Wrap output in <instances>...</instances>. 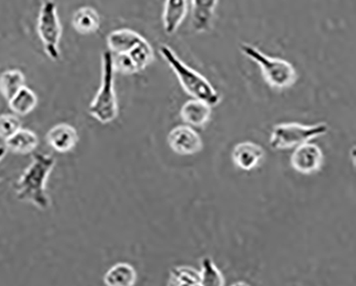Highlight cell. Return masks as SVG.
I'll use <instances>...</instances> for the list:
<instances>
[{
	"mask_svg": "<svg viewBox=\"0 0 356 286\" xmlns=\"http://www.w3.org/2000/svg\"><path fill=\"white\" fill-rule=\"evenodd\" d=\"M55 164L56 159L51 154H33L31 164L14 184L17 200L41 210L49 209L51 200L47 193V182Z\"/></svg>",
	"mask_w": 356,
	"mask_h": 286,
	"instance_id": "6da1fadb",
	"label": "cell"
},
{
	"mask_svg": "<svg viewBox=\"0 0 356 286\" xmlns=\"http://www.w3.org/2000/svg\"><path fill=\"white\" fill-rule=\"evenodd\" d=\"M159 51L162 58L172 67L185 93L197 100L208 103L211 106H216L220 102L222 98L220 93L212 86L210 81L181 61L174 49H170L168 45H161Z\"/></svg>",
	"mask_w": 356,
	"mask_h": 286,
	"instance_id": "7a4b0ae2",
	"label": "cell"
},
{
	"mask_svg": "<svg viewBox=\"0 0 356 286\" xmlns=\"http://www.w3.org/2000/svg\"><path fill=\"white\" fill-rule=\"evenodd\" d=\"M115 67L113 54H102V79L101 86L89 105L88 112L99 124L108 125L118 116L119 107L115 93Z\"/></svg>",
	"mask_w": 356,
	"mask_h": 286,
	"instance_id": "3957f363",
	"label": "cell"
},
{
	"mask_svg": "<svg viewBox=\"0 0 356 286\" xmlns=\"http://www.w3.org/2000/svg\"><path fill=\"white\" fill-rule=\"evenodd\" d=\"M240 49L248 58L259 65L264 79L270 87L286 89L296 84L298 74L289 61L268 56L257 47L246 43L241 45Z\"/></svg>",
	"mask_w": 356,
	"mask_h": 286,
	"instance_id": "277c9868",
	"label": "cell"
},
{
	"mask_svg": "<svg viewBox=\"0 0 356 286\" xmlns=\"http://www.w3.org/2000/svg\"><path fill=\"white\" fill-rule=\"evenodd\" d=\"M37 31L47 57L51 61H58L60 59L59 45L63 37V26L55 0H44L42 3L38 17Z\"/></svg>",
	"mask_w": 356,
	"mask_h": 286,
	"instance_id": "5b68a950",
	"label": "cell"
},
{
	"mask_svg": "<svg viewBox=\"0 0 356 286\" xmlns=\"http://www.w3.org/2000/svg\"><path fill=\"white\" fill-rule=\"evenodd\" d=\"M329 127L325 124L305 125L290 122V124L276 125L270 134V147L276 150L296 148L304 143L310 142L314 138L326 134Z\"/></svg>",
	"mask_w": 356,
	"mask_h": 286,
	"instance_id": "8992f818",
	"label": "cell"
},
{
	"mask_svg": "<svg viewBox=\"0 0 356 286\" xmlns=\"http://www.w3.org/2000/svg\"><path fill=\"white\" fill-rule=\"evenodd\" d=\"M154 61V51L150 43L145 40L133 51L127 54H113V67L116 72L135 74L144 71Z\"/></svg>",
	"mask_w": 356,
	"mask_h": 286,
	"instance_id": "52a82bcc",
	"label": "cell"
},
{
	"mask_svg": "<svg viewBox=\"0 0 356 286\" xmlns=\"http://www.w3.org/2000/svg\"><path fill=\"white\" fill-rule=\"evenodd\" d=\"M172 152L181 156H192L202 152V140L198 132L188 125L177 126L169 132L167 138Z\"/></svg>",
	"mask_w": 356,
	"mask_h": 286,
	"instance_id": "ba28073f",
	"label": "cell"
},
{
	"mask_svg": "<svg viewBox=\"0 0 356 286\" xmlns=\"http://www.w3.org/2000/svg\"><path fill=\"white\" fill-rule=\"evenodd\" d=\"M290 163L293 170L304 175H312L321 170L323 152L319 146L312 143H304L296 147Z\"/></svg>",
	"mask_w": 356,
	"mask_h": 286,
	"instance_id": "9c48e42d",
	"label": "cell"
},
{
	"mask_svg": "<svg viewBox=\"0 0 356 286\" xmlns=\"http://www.w3.org/2000/svg\"><path fill=\"white\" fill-rule=\"evenodd\" d=\"M79 136L76 129L71 125H56L49 129L47 134V142L51 148L59 154H67L72 152L79 143Z\"/></svg>",
	"mask_w": 356,
	"mask_h": 286,
	"instance_id": "30bf717a",
	"label": "cell"
},
{
	"mask_svg": "<svg viewBox=\"0 0 356 286\" xmlns=\"http://www.w3.org/2000/svg\"><path fill=\"white\" fill-rule=\"evenodd\" d=\"M264 150L260 145L254 142L238 143L232 150V161L236 168L243 170H252L258 168L264 159Z\"/></svg>",
	"mask_w": 356,
	"mask_h": 286,
	"instance_id": "8fae6325",
	"label": "cell"
},
{
	"mask_svg": "<svg viewBox=\"0 0 356 286\" xmlns=\"http://www.w3.org/2000/svg\"><path fill=\"white\" fill-rule=\"evenodd\" d=\"M145 40L143 35L132 29H117L107 35V47L111 54H127Z\"/></svg>",
	"mask_w": 356,
	"mask_h": 286,
	"instance_id": "7c38bea8",
	"label": "cell"
},
{
	"mask_svg": "<svg viewBox=\"0 0 356 286\" xmlns=\"http://www.w3.org/2000/svg\"><path fill=\"white\" fill-rule=\"evenodd\" d=\"M218 0H192V26L197 33L212 29Z\"/></svg>",
	"mask_w": 356,
	"mask_h": 286,
	"instance_id": "4fadbf2b",
	"label": "cell"
},
{
	"mask_svg": "<svg viewBox=\"0 0 356 286\" xmlns=\"http://www.w3.org/2000/svg\"><path fill=\"white\" fill-rule=\"evenodd\" d=\"M188 0H166L163 10V27L167 35H174L188 15Z\"/></svg>",
	"mask_w": 356,
	"mask_h": 286,
	"instance_id": "5bb4252c",
	"label": "cell"
},
{
	"mask_svg": "<svg viewBox=\"0 0 356 286\" xmlns=\"http://www.w3.org/2000/svg\"><path fill=\"white\" fill-rule=\"evenodd\" d=\"M211 105L202 100L188 101L180 111V116L185 124L194 128H202L208 124L211 117Z\"/></svg>",
	"mask_w": 356,
	"mask_h": 286,
	"instance_id": "9a60e30c",
	"label": "cell"
},
{
	"mask_svg": "<svg viewBox=\"0 0 356 286\" xmlns=\"http://www.w3.org/2000/svg\"><path fill=\"white\" fill-rule=\"evenodd\" d=\"M101 25L99 12L92 7H81L74 12L72 17V26L79 35H88L97 33Z\"/></svg>",
	"mask_w": 356,
	"mask_h": 286,
	"instance_id": "2e32d148",
	"label": "cell"
},
{
	"mask_svg": "<svg viewBox=\"0 0 356 286\" xmlns=\"http://www.w3.org/2000/svg\"><path fill=\"white\" fill-rule=\"evenodd\" d=\"M38 145H39L38 135L28 129L21 128L5 140L6 148L14 154H31L37 149Z\"/></svg>",
	"mask_w": 356,
	"mask_h": 286,
	"instance_id": "e0dca14e",
	"label": "cell"
},
{
	"mask_svg": "<svg viewBox=\"0 0 356 286\" xmlns=\"http://www.w3.org/2000/svg\"><path fill=\"white\" fill-rule=\"evenodd\" d=\"M136 280V270L127 263L113 265L104 276V283L108 286H132Z\"/></svg>",
	"mask_w": 356,
	"mask_h": 286,
	"instance_id": "ac0fdd59",
	"label": "cell"
},
{
	"mask_svg": "<svg viewBox=\"0 0 356 286\" xmlns=\"http://www.w3.org/2000/svg\"><path fill=\"white\" fill-rule=\"evenodd\" d=\"M8 104L14 114L17 116H26L35 110L38 104V97L25 85L8 101Z\"/></svg>",
	"mask_w": 356,
	"mask_h": 286,
	"instance_id": "d6986e66",
	"label": "cell"
},
{
	"mask_svg": "<svg viewBox=\"0 0 356 286\" xmlns=\"http://www.w3.org/2000/svg\"><path fill=\"white\" fill-rule=\"evenodd\" d=\"M25 75L17 69H10L0 74V95L9 101L22 87L25 86Z\"/></svg>",
	"mask_w": 356,
	"mask_h": 286,
	"instance_id": "ffe728a7",
	"label": "cell"
},
{
	"mask_svg": "<svg viewBox=\"0 0 356 286\" xmlns=\"http://www.w3.org/2000/svg\"><path fill=\"white\" fill-rule=\"evenodd\" d=\"M169 285H200V271L188 266L175 267L169 273Z\"/></svg>",
	"mask_w": 356,
	"mask_h": 286,
	"instance_id": "44dd1931",
	"label": "cell"
},
{
	"mask_svg": "<svg viewBox=\"0 0 356 286\" xmlns=\"http://www.w3.org/2000/svg\"><path fill=\"white\" fill-rule=\"evenodd\" d=\"M225 284L224 276L216 267L212 258L206 256L202 260L200 270V285L222 286Z\"/></svg>",
	"mask_w": 356,
	"mask_h": 286,
	"instance_id": "7402d4cb",
	"label": "cell"
},
{
	"mask_svg": "<svg viewBox=\"0 0 356 286\" xmlns=\"http://www.w3.org/2000/svg\"><path fill=\"white\" fill-rule=\"evenodd\" d=\"M21 128L22 121L17 115L14 113L0 115V138L7 140Z\"/></svg>",
	"mask_w": 356,
	"mask_h": 286,
	"instance_id": "603a6c76",
	"label": "cell"
},
{
	"mask_svg": "<svg viewBox=\"0 0 356 286\" xmlns=\"http://www.w3.org/2000/svg\"><path fill=\"white\" fill-rule=\"evenodd\" d=\"M7 154V148L5 146H0V161L5 158Z\"/></svg>",
	"mask_w": 356,
	"mask_h": 286,
	"instance_id": "cb8c5ba5",
	"label": "cell"
}]
</instances>
